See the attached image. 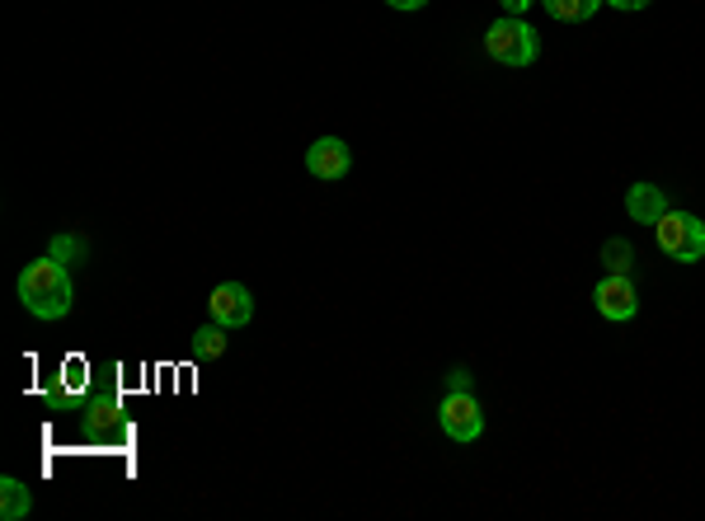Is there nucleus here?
<instances>
[{
	"instance_id": "f8f14e48",
	"label": "nucleus",
	"mask_w": 705,
	"mask_h": 521,
	"mask_svg": "<svg viewBox=\"0 0 705 521\" xmlns=\"http://www.w3.org/2000/svg\"><path fill=\"white\" fill-rule=\"evenodd\" d=\"M602 264H606V273H631V264H635V249L625 245V239H606Z\"/></svg>"
},
{
	"instance_id": "1a4fd4ad",
	"label": "nucleus",
	"mask_w": 705,
	"mask_h": 521,
	"mask_svg": "<svg viewBox=\"0 0 705 521\" xmlns=\"http://www.w3.org/2000/svg\"><path fill=\"white\" fill-rule=\"evenodd\" d=\"M29 512H33L29 484H24V479H14V474H6V479H0V521H24Z\"/></svg>"
},
{
	"instance_id": "2eb2a0df",
	"label": "nucleus",
	"mask_w": 705,
	"mask_h": 521,
	"mask_svg": "<svg viewBox=\"0 0 705 521\" xmlns=\"http://www.w3.org/2000/svg\"><path fill=\"white\" fill-rule=\"evenodd\" d=\"M499 6H503L508 14H527V10H532V6H537V0H499Z\"/></svg>"
},
{
	"instance_id": "423d86ee",
	"label": "nucleus",
	"mask_w": 705,
	"mask_h": 521,
	"mask_svg": "<svg viewBox=\"0 0 705 521\" xmlns=\"http://www.w3.org/2000/svg\"><path fill=\"white\" fill-rule=\"evenodd\" d=\"M207 310H212L217 325L245 329L249 319H254V292L245 283H217V287H212V296H207Z\"/></svg>"
},
{
	"instance_id": "39448f33",
	"label": "nucleus",
	"mask_w": 705,
	"mask_h": 521,
	"mask_svg": "<svg viewBox=\"0 0 705 521\" xmlns=\"http://www.w3.org/2000/svg\"><path fill=\"white\" fill-rule=\"evenodd\" d=\"M593 306L602 319H612V325H621V319H635L640 300H635V287H631V273H606L602 283L593 287Z\"/></svg>"
},
{
	"instance_id": "6e6552de",
	"label": "nucleus",
	"mask_w": 705,
	"mask_h": 521,
	"mask_svg": "<svg viewBox=\"0 0 705 521\" xmlns=\"http://www.w3.org/2000/svg\"><path fill=\"white\" fill-rule=\"evenodd\" d=\"M625 212H631V222H640V226H658L673 207H668V193L658 184H631L625 188Z\"/></svg>"
},
{
	"instance_id": "7ed1b4c3",
	"label": "nucleus",
	"mask_w": 705,
	"mask_h": 521,
	"mask_svg": "<svg viewBox=\"0 0 705 521\" xmlns=\"http://www.w3.org/2000/svg\"><path fill=\"white\" fill-rule=\"evenodd\" d=\"M654 239H658L663 254L677 258V264H701L705 258V222L692 212H668L654 226Z\"/></svg>"
},
{
	"instance_id": "9b49d317",
	"label": "nucleus",
	"mask_w": 705,
	"mask_h": 521,
	"mask_svg": "<svg viewBox=\"0 0 705 521\" xmlns=\"http://www.w3.org/2000/svg\"><path fill=\"white\" fill-rule=\"evenodd\" d=\"M193 357H198V362H217V357L226 353V325H217V319H212V325H203L198 334H193Z\"/></svg>"
},
{
	"instance_id": "f03ea898",
	"label": "nucleus",
	"mask_w": 705,
	"mask_h": 521,
	"mask_svg": "<svg viewBox=\"0 0 705 521\" xmlns=\"http://www.w3.org/2000/svg\"><path fill=\"white\" fill-rule=\"evenodd\" d=\"M484 52L494 57L499 67L522 71V67H532L541 57V38H537V29L527 24L522 14H503V19H494V24L484 29Z\"/></svg>"
},
{
	"instance_id": "ddd939ff",
	"label": "nucleus",
	"mask_w": 705,
	"mask_h": 521,
	"mask_svg": "<svg viewBox=\"0 0 705 521\" xmlns=\"http://www.w3.org/2000/svg\"><path fill=\"white\" fill-rule=\"evenodd\" d=\"M52 258H57V264H81V258H85V239L81 235H57L52 239Z\"/></svg>"
},
{
	"instance_id": "f3484780",
	"label": "nucleus",
	"mask_w": 705,
	"mask_h": 521,
	"mask_svg": "<svg viewBox=\"0 0 705 521\" xmlns=\"http://www.w3.org/2000/svg\"><path fill=\"white\" fill-rule=\"evenodd\" d=\"M386 6H390V10H423L428 0H386Z\"/></svg>"
},
{
	"instance_id": "20e7f679",
	"label": "nucleus",
	"mask_w": 705,
	"mask_h": 521,
	"mask_svg": "<svg viewBox=\"0 0 705 521\" xmlns=\"http://www.w3.org/2000/svg\"><path fill=\"white\" fill-rule=\"evenodd\" d=\"M438 423H442V432L452 437V442H461V447L480 442V432H484L480 399L470 395V390H447L442 405H438Z\"/></svg>"
},
{
	"instance_id": "9d476101",
	"label": "nucleus",
	"mask_w": 705,
	"mask_h": 521,
	"mask_svg": "<svg viewBox=\"0 0 705 521\" xmlns=\"http://www.w3.org/2000/svg\"><path fill=\"white\" fill-rule=\"evenodd\" d=\"M541 6H545L551 19H560V24H588L606 0H541Z\"/></svg>"
},
{
	"instance_id": "dca6fc26",
	"label": "nucleus",
	"mask_w": 705,
	"mask_h": 521,
	"mask_svg": "<svg viewBox=\"0 0 705 521\" xmlns=\"http://www.w3.org/2000/svg\"><path fill=\"white\" fill-rule=\"evenodd\" d=\"M606 6H616V10H625V14H631V10H644V6H654V0H606Z\"/></svg>"
},
{
	"instance_id": "0eeeda50",
	"label": "nucleus",
	"mask_w": 705,
	"mask_h": 521,
	"mask_svg": "<svg viewBox=\"0 0 705 521\" xmlns=\"http://www.w3.org/2000/svg\"><path fill=\"white\" fill-rule=\"evenodd\" d=\"M348 165H352V151H348L344 136H320V142H310V151H306V170L316 178H325V184L344 178Z\"/></svg>"
},
{
	"instance_id": "4468645a",
	"label": "nucleus",
	"mask_w": 705,
	"mask_h": 521,
	"mask_svg": "<svg viewBox=\"0 0 705 521\" xmlns=\"http://www.w3.org/2000/svg\"><path fill=\"white\" fill-rule=\"evenodd\" d=\"M447 390H470V371H466V367H457L452 376H447Z\"/></svg>"
},
{
	"instance_id": "f257e3e1",
	"label": "nucleus",
	"mask_w": 705,
	"mask_h": 521,
	"mask_svg": "<svg viewBox=\"0 0 705 521\" xmlns=\"http://www.w3.org/2000/svg\"><path fill=\"white\" fill-rule=\"evenodd\" d=\"M14 296L33 319H62V315H71L75 287H71L67 264H57V258L48 254V258H33V264L19 273Z\"/></svg>"
}]
</instances>
